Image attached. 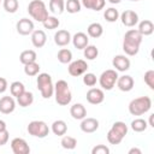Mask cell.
Returning <instances> with one entry per match:
<instances>
[{"instance_id":"obj_1","label":"cell","mask_w":154,"mask_h":154,"mask_svg":"<svg viewBox=\"0 0 154 154\" xmlns=\"http://www.w3.org/2000/svg\"><path fill=\"white\" fill-rule=\"evenodd\" d=\"M142 40H143V36L140 34V31L137 29L128 30L125 32L124 40H123V51L125 52V54H128L130 57L136 55L140 51Z\"/></svg>"},{"instance_id":"obj_2","label":"cell","mask_w":154,"mask_h":154,"mask_svg":"<svg viewBox=\"0 0 154 154\" xmlns=\"http://www.w3.org/2000/svg\"><path fill=\"white\" fill-rule=\"evenodd\" d=\"M54 96L55 102L60 106H67L72 100V93L66 81L59 79L54 84Z\"/></svg>"},{"instance_id":"obj_3","label":"cell","mask_w":154,"mask_h":154,"mask_svg":"<svg viewBox=\"0 0 154 154\" xmlns=\"http://www.w3.org/2000/svg\"><path fill=\"white\" fill-rule=\"evenodd\" d=\"M152 108V99L149 96H140L130 101L129 112L132 116H142Z\"/></svg>"},{"instance_id":"obj_4","label":"cell","mask_w":154,"mask_h":154,"mask_svg":"<svg viewBox=\"0 0 154 154\" xmlns=\"http://www.w3.org/2000/svg\"><path fill=\"white\" fill-rule=\"evenodd\" d=\"M36 84H37V89L40 90L41 95L43 99H49L53 96L54 94V84L52 81L51 75L42 72L38 73L37 79H36Z\"/></svg>"},{"instance_id":"obj_5","label":"cell","mask_w":154,"mask_h":154,"mask_svg":"<svg viewBox=\"0 0 154 154\" xmlns=\"http://www.w3.org/2000/svg\"><path fill=\"white\" fill-rule=\"evenodd\" d=\"M128 134V125L124 122L113 123L112 128L107 132V141L111 144H119Z\"/></svg>"},{"instance_id":"obj_6","label":"cell","mask_w":154,"mask_h":154,"mask_svg":"<svg viewBox=\"0 0 154 154\" xmlns=\"http://www.w3.org/2000/svg\"><path fill=\"white\" fill-rule=\"evenodd\" d=\"M28 12L32 19L42 23L48 17V10L42 0H31L28 5Z\"/></svg>"},{"instance_id":"obj_7","label":"cell","mask_w":154,"mask_h":154,"mask_svg":"<svg viewBox=\"0 0 154 154\" xmlns=\"http://www.w3.org/2000/svg\"><path fill=\"white\" fill-rule=\"evenodd\" d=\"M117 79H118V73L116 70H112V69H108L106 71H103L100 77H99V83H100V87L105 90H112L117 83Z\"/></svg>"},{"instance_id":"obj_8","label":"cell","mask_w":154,"mask_h":154,"mask_svg":"<svg viewBox=\"0 0 154 154\" xmlns=\"http://www.w3.org/2000/svg\"><path fill=\"white\" fill-rule=\"evenodd\" d=\"M26 130H28L29 135H31L34 137H38V138H45L49 134L48 125L42 120H32V122H30L28 124Z\"/></svg>"},{"instance_id":"obj_9","label":"cell","mask_w":154,"mask_h":154,"mask_svg":"<svg viewBox=\"0 0 154 154\" xmlns=\"http://www.w3.org/2000/svg\"><path fill=\"white\" fill-rule=\"evenodd\" d=\"M87 70H88V64L83 59H77V60H73V61L69 63L67 71L72 77L82 76L87 72Z\"/></svg>"},{"instance_id":"obj_10","label":"cell","mask_w":154,"mask_h":154,"mask_svg":"<svg viewBox=\"0 0 154 154\" xmlns=\"http://www.w3.org/2000/svg\"><path fill=\"white\" fill-rule=\"evenodd\" d=\"M11 149L14 154H29L30 153V147L28 142L20 137H14L11 141Z\"/></svg>"},{"instance_id":"obj_11","label":"cell","mask_w":154,"mask_h":154,"mask_svg":"<svg viewBox=\"0 0 154 154\" xmlns=\"http://www.w3.org/2000/svg\"><path fill=\"white\" fill-rule=\"evenodd\" d=\"M16 29H17V32L19 35H23V36H26V35H30L32 31H34V22L29 18H22L17 22L16 24Z\"/></svg>"},{"instance_id":"obj_12","label":"cell","mask_w":154,"mask_h":154,"mask_svg":"<svg viewBox=\"0 0 154 154\" xmlns=\"http://www.w3.org/2000/svg\"><path fill=\"white\" fill-rule=\"evenodd\" d=\"M120 20L123 25L128 28H132L138 23V14L132 10H125L120 14Z\"/></svg>"},{"instance_id":"obj_13","label":"cell","mask_w":154,"mask_h":154,"mask_svg":"<svg viewBox=\"0 0 154 154\" xmlns=\"http://www.w3.org/2000/svg\"><path fill=\"white\" fill-rule=\"evenodd\" d=\"M105 100L103 90L100 88H90L87 91V101L91 105H99Z\"/></svg>"},{"instance_id":"obj_14","label":"cell","mask_w":154,"mask_h":154,"mask_svg":"<svg viewBox=\"0 0 154 154\" xmlns=\"http://www.w3.org/2000/svg\"><path fill=\"white\" fill-rule=\"evenodd\" d=\"M112 65L116 69V71H120V72H125L130 69V60L128 57L118 54L112 59Z\"/></svg>"},{"instance_id":"obj_15","label":"cell","mask_w":154,"mask_h":154,"mask_svg":"<svg viewBox=\"0 0 154 154\" xmlns=\"http://www.w3.org/2000/svg\"><path fill=\"white\" fill-rule=\"evenodd\" d=\"M116 84H117L119 90H122V91H130V90H132L135 82H134V78L131 76L124 75V76H120V77L118 76V79H117Z\"/></svg>"},{"instance_id":"obj_16","label":"cell","mask_w":154,"mask_h":154,"mask_svg":"<svg viewBox=\"0 0 154 154\" xmlns=\"http://www.w3.org/2000/svg\"><path fill=\"white\" fill-rule=\"evenodd\" d=\"M81 130L85 134H91L99 129V120L95 118H83L81 122Z\"/></svg>"},{"instance_id":"obj_17","label":"cell","mask_w":154,"mask_h":154,"mask_svg":"<svg viewBox=\"0 0 154 154\" xmlns=\"http://www.w3.org/2000/svg\"><path fill=\"white\" fill-rule=\"evenodd\" d=\"M16 108V101L12 96H2L0 99V112L4 114H10Z\"/></svg>"},{"instance_id":"obj_18","label":"cell","mask_w":154,"mask_h":154,"mask_svg":"<svg viewBox=\"0 0 154 154\" xmlns=\"http://www.w3.org/2000/svg\"><path fill=\"white\" fill-rule=\"evenodd\" d=\"M54 42L57 46L59 47H64V46H67L70 42H71V34L67 31V30H58L55 34H54Z\"/></svg>"},{"instance_id":"obj_19","label":"cell","mask_w":154,"mask_h":154,"mask_svg":"<svg viewBox=\"0 0 154 154\" xmlns=\"http://www.w3.org/2000/svg\"><path fill=\"white\" fill-rule=\"evenodd\" d=\"M71 41L75 46V48L77 49H83L85 48L88 45H89V38H88V35L79 31V32H76L72 37H71Z\"/></svg>"},{"instance_id":"obj_20","label":"cell","mask_w":154,"mask_h":154,"mask_svg":"<svg viewBox=\"0 0 154 154\" xmlns=\"http://www.w3.org/2000/svg\"><path fill=\"white\" fill-rule=\"evenodd\" d=\"M46 41H47V35L43 30H34L31 32V42L34 47L41 48L46 45Z\"/></svg>"},{"instance_id":"obj_21","label":"cell","mask_w":154,"mask_h":154,"mask_svg":"<svg viewBox=\"0 0 154 154\" xmlns=\"http://www.w3.org/2000/svg\"><path fill=\"white\" fill-rule=\"evenodd\" d=\"M70 114H71V117L73 119L82 120L83 118L87 117V109L82 103H75L70 108Z\"/></svg>"},{"instance_id":"obj_22","label":"cell","mask_w":154,"mask_h":154,"mask_svg":"<svg viewBox=\"0 0 154 154\" xmlns=\"http://www.w3.org/2000/svg\"><path fill=\"white\" fill-rule=\"evenodd\" d=\"M81 4L88 8V10H93V11H101L105 7L106 0H81Z\"/></svg>"},{"instance_id":"obj_23","label":"cell","mask_w":154,"mask_h":154,"mask_svg":"<svg viewBox=\"0 0 154 154\" xmlns=\"http://www.w3.org/2000/svg\"><path fill=\"white\" fill-rule=\"evenodd\" d=\"M137 30L140 31V34H141L142 36H149V35H152L153 31H154V24H153L152 20L144 19V20L140 22Z\"/></svg>"},{"instance_id":"obj_24","label":"cell","mask_w":154,"mask_h":154,"mask_svg":"<svg viewBox=\"0 0 154 154\" xmlns=\"http://www.w3.org/2000/svg\"><path fill=\"white\" fill-rule=\"evenodd\" d=\"M34 102V94L31 91H23L18 97H17V103L20 107H28Z\"/></svg>"},{"instance_id":"obj_25","label":"cell","mask_w":154,"mask_h":154,"mask_svg":"<svg viewBox=\"0 0 154 154\" xmlns=\"http://www.w3.org/2000/svg\"><path fill=\"white\" fill-rule=\"evenodd\" d=\"M36 58H37L36 52L32 51V49H25V51H23V52L20 53V55H19V60H20V63H22L23 65H26V64H29V63L36 61Z\"/></svg>"},{"instance_id":"obj_26","label":"cell","mask_w":154,"mask_h":154,"mask_svg":"<svg viewBox=\"0 0 154 154\" xmlns=\"http://www.w3.org/2000/svg\"><path fill=\"white\" fill-rule=\"evenodd\" d=\"M52 131L57 136H64L66 134V131H67V125H66V123L64 120L58 119V120L53 122V124H52Z\"/></svg>"},{"instance_id":"obj_27","label":"cell","mask_w":154,"mask_h":154,"mask_svg":"<svg viewBox=\"0 0 154 154\" xmlns=\"http://www.w3.org/2000/svg\"><path fill=\"white\" fill-rule=\"evenodd\" d=\"M87 32H88V35L90 37L97 38V37H100L103 34V28H102V25L100 23H96L95 22V23L89 24V26L87 28Z\"/></svg>"},{"instance_id":"obj_28","label":"cell","mask_w":154,"mask_h":154,"mask_svg":"<svg viewBox=\"0 0 154 154\" xmlns=\"http://www.w3.org/2000/svg\"><path fill=\"white\" fill-rule=\"evenodd\" d=\"M49 11L53 14H61L65 11L64 0H49Z\"/></svg>"},{"instance_id":"obj_29","label":"cell","mask_w":154,"mask_h":154,"mask_svg":"<svg viewBox=\"0 0 154 154\" xmlns=\"http://www.w3.org/2000/svg\"><path fill=\"white\" fill-rule=\"evenodd\" d=\"M83 55L87 60H94L99 55V49L94 45H88L85 48H83Z\"/></svg>"},{"instance_id":"obj_30","label":"cell","mask_w":154,"mask_h":154,"mask_svg":"<svg viewBox=\"0 0 154 154\" xmlns=\"http://www.w3.org/2000/svg\"><path fill=\"white\" fill-rule=\"evenodd\" d=\"M61 141H60V144L64 149H75L76 146H77V140L72 136H67V135H64L61 136Z\"/></svg>"},{"instance_id":"obj_31","label":"cell","mask_w":154,"mask_h":154,"mask_svg":"<svg viewBox=\"0 0 154 154\" xmlns=\"http://www.w3.org/2000/svg\"><path fill=\"white\" fill-rule=\"evenodd\" d=\"M57 58L61 64H69L70 61H72V52L67 48H61L58 52Z\"/></svg>"},{"instance_id":"obj_32","label":"cell","mask_w":154,"mask_h":154,"mask_svg":"<svg viewBox=\"0 0 154 154\" xmlns=\"http://www.w3.org/2000/svg\"><path fill=\"white\" fill-rule=\"evenodd\" d=\"M81 0H67L65 2V10L69 13H78L81 11Z\"/></svg>"},{"instance_id":"obj_33","label":"cell","mask_w":154,"mask_h":154,"mask_svg":"<svg viewBox=\"0 0 154 154\" xmlns=\"http://www.w3.org/2000/svg\"><path fill=\"white\" fill-rule=\"evenodd\" d=\"M10 91H11V95L14 96V97H18L23 91H25V87L22 82L19 81H14L11 83L10 85Z\"/></svg>"},{"instance_id":"obj_34","label":"cell","mask_w":154,"mask_h":154,"mask_svg":"<svg viewBox=\"0 0 154 154\" xmlns=\"http://www.w3.org/2000/svg\"><path fill=\"white\" fill-rule=\"evenodd\" d=\"M147 128H148V123L144 119H142V118H137V119H134L131 122V129L135 132H142Z\"/></svg>"},{"instance_id":"obj_35","label":"cell","mask_w":154,"mask_h":154,"mask_svg":"<svg viewBox=\"0 0 154 154\" xmlns=\"http://www.w3.org/2000/svg\"><path fill=\"white\" fill-rule=\"evenodd\" d=\"M103 17H105V19H106L107 22L114 23V22H117L118 18H119V12H118V10H116L114 7H109V8H106V10H105Z\"/></svg>"},{"instance_id":"obj_36","label":"cell","mask_w":154,"mask_h":154,"mask_svg":"<svg viewBox=\"0 0 154 154\" xmlns=\"http://www.w3.org/2000/svg\"><path fill=\"white\" fill-rule=\"evenodd\" d=\"M40 72V65L34 61V63H29L26 65H24V73L29 77H32V76H36L38 75Z\"/></svg>"},{"instance_id":"obj_37","label":"cell","mask_w":154,"mask_h":154,"mask_svg":"<svg viewBox=\"0 0 154 154\" xmlns=\"http://www.w3.org/2000/svg\"><path fill=\"white\" fill-rule=\"evenodd\" d=\"M42 24H43L45 29L54 30V29H57V28L59 26L60 22H59V19H58L57 17H54V16H48V17L42 22Z\"/></svg>"},{"instance_id":"obj_38","label":"cell","mask_w":154,"mask_h":154,"mask_svg":"<svg viewBox=\"0 0 154 154\" xmlns=\"http://www.w3.org/2000/svg\"><path fill=\"white\" fill-rule=\"evenodd\" d=\"M2 6L6 12L14 13V12H17V10L19 7V2H18V0H4Z\"/></svg>"},{"instance_id":"obj_39","label":"cell","mask_w":154,"mask_h":154,"mask_svg":"<svg viewBox=\"0 0 154 154\" xmlns=\"http://www.w3.org/2000/svg\"><path fill=\"white\" fill-rule=\"evenodd\" d=\"M97 82V78L94 73L91 72H85L83 75V83L87 85V87H94Z\"/></svg>"},{"instance_id":"obj_40","label":"cell","mask_w":154,"mask_h":154,"mask_svg":"<svg viewBox=\"0 0 154 154\" xmlns=\"http://www.w3.org/2000/svg\"><path fill=\"white\" fill-rule=\"evenodd\" d=\"M144 83L152 90H154V70H148L144 73Z\"/></svg>"},{"instance_id":"obj_41","label":"cell","mask_w":154,"mask_h":154,"mask_svg":"<svg viewBox=\"0 0 154 154\" xmlns=\"http://www.w3.org/2000/svg\"><path fill=\"white\" fill-rule=\"evenodd\" d=\"M91 154H109V148L105 144H97L91 149Z\"/></svg>"},{"instance_id":"obj_42","label":"cell","mask_w":154,"mask_h":154,"mask_svg":"<svg viewBox=\"0 0 154 154\" xmlns=\"http://www.w3.org/2000/svg\"><path fill=\"white\" fill-rule=\"evenodd\" d=\"M8 137H10V134H8L7 129H5V130L0 131V146L6 144V143H7V141H8Z\"/></svg>"},{"instance_id":"obj_43","label":"cell","mask_w":154,"mask_h":154,"mask_svg":"<svg viewBox=\"0 0 154 154\" xmlns=\"http://www.w3.org/2000/svg\"><path fill=\"white\" fill-rule=\"evenodd\" d=\"M7 79L6 78H4V77H0V94H2V93H5L6 91V89H7Z\"/></svg>"},{"instance_id":"obj_44","label":"cell","mask_w":154,"mask_h":154,"mask_svg":"<svg viewBox=\"0 0 154 154\" xmlns=\"http://www.w3.org/2000/svg\"><path fill=\"white\" fill-rule=\"evenodd\" d=\"M141 149L140 148H136V147H132L129 149V154H141Z\"/></svg>"},{"instance_id":"obj_45","label":"cell","mask_w":154,"mask_h":154,"mask_svg":"<svg viewBox=\"0 0 154 154\" xmlns=\"http://www.w3.org/2000/svg\"><path fill=\"white\" fill-rule=\"evenodd\" d=\"M153 119H154V114H150V116H149V120H148V125L152 126V128H154V122H153Z\"/></svg>"},{"instance_id":"obj_46","label":"cell","mask_w":154,"mask_h":154,"mask_svg":"<svg viewBox=\"0 0 154 154\" xmlns=\"http://www.w3.org/2000/svg\"><path fill=\"white\" fill-rule=\"evenodd\" d=\"M5 129H6V123L0 119V131H2V130H5Z\"/></svg>"},{"instance_id":"obj_47","label":"cell","mask_w":154,"mask_h":154,"mask_svg":"<svg viewBox=\"0 0 154 154\" xmlns=\"http://www.w3.org/2000/svg\"><path fill=\"white\" fill-rule=\"evenodd\" d=\"M108 1H109L111 4H119L122 0H108Z\"/></svg>"},{"instance_id":"obj_48","label":"cell","mask_w":154,"mask_h":154,"mask_svg":"<svg viewBox=\"0 0 154 154\" xmlns=\"http://www.w3.org/2000/svg\"><path fill=\"white\" fill-rule=\"evenodd\" d=\"M130 1H140V0H130Z\"/></svg>"},{"instance_id":"obj_49","label":"cell","mask_w":154,"mask_h":154,"mask_svg":"<svg viewBox=\"0 0 154 154\" xmlns=\"http://www.w3.org/2000/svg\"><path fill=\"white\" fill-rule=\"evenodd\" d=\"M0 4H1V0H0Z\"/></svg>"}]
</instances>
